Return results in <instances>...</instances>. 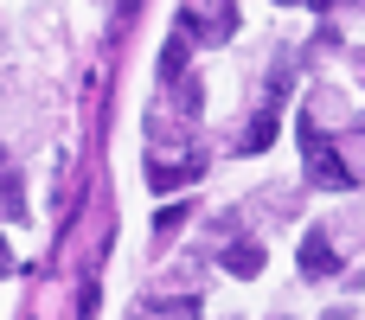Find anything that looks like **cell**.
Masks as SVG:
<instances>
[{
	"mask_svg": "<svg viewBox=\"0 0 365 320\" xmlns=\"http://www.w3.org/2000/svg\"><path fill=\"white\" fill-rule=\"evenodd\" d=\"M308 276H334V250H327V237H321V231L308 237Z\"/></svg>",
	"mask_w": 365,
	"mask_h": 320,
	"instance_id": "1",
	"label": "cell"
},
{
	"mask_svg": "<svg viewBox=\"0 0 365 320\" xmlns=\"http://www.w3.org/2000/svg\"><path fill=\"white\" fill-rule=\"evenodd\" d=\"M231 269H237V276H257V269H263V250H257V244H237V250H231Z\"/></svg>",
	"mask_w": 365,
	"mask_h": 320,
	"instance_id": "2",
	"label": "cell"
},
{
	"mask_svg": "<svg viewBox=\"0 0 365 320\" xmlns=\"http://www.w3.org/2000/svg\"><path fill=\"white\" fill-rule=\"evenodd\" d=\"M6 269H13V257H6V244H0V276H6Z\"/></svg>",
	"mask_w": 365,
	"mask_h": 320,
	"instance_id": "3",
	"label": "cell"
}]
</instances>
